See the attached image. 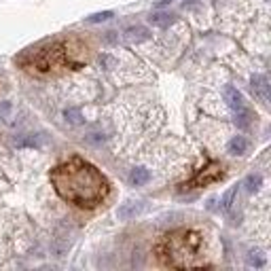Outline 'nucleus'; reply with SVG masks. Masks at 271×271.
Returning a JSON list of instances; mask_svg holds the SVG:
<instances>
[{
  "mask_svg": "<svg viewBox=\"0 0 271 271\" xmlns=\"http://www.w3.org/2000/svg\"><path fill=\"white\" fill-rule=\"evenodd\" d=\"M51 184L62 199L79 208H95L108 195V182L97 169L75 157L51 172Z\"/></svg>",
  "mask_w": 271,
  "mask_h": 271,
  "instance_id": "nucleus-1",
  "label": "nucleus"
},
{
  "mask_svg": "<svg viewBox=\"0 0 271 271\" xmlns=\"http://www.w3.org/2000/svg\"><path fill=\"white\" fill-rule=\"evenodd\" d=\"M159 256L165 265L184 269V267H202L204 261H199L202 250V235L191 229H178L161 237L159 241Z\"/></svg>",
  "mask_w": 271,
  "mask_h": 271,
  "instance_id": "nucleus-2",
  "label": "nucleus"
},
{
  "mask_svg": "<svg viewBox=\"0 0 271 271\" xmlns=\"http://www.w3.org/2000/svg\"><path fill=\"white\" fill-rule=\"evenodd\" d=\"M64 47L62 45H53L51 49H45L36 53L34 58V68L40 70V72H49L51 68H60L66 62V55H64Z\"/></svg>",
  "mask_w": 271,
  "mask_h": 271,
  "instance_id": "nucleus-3",
  "label": "nucleus"
},
{
  "mask_svg": "<svg viewBox=\"0 0 271 271\" xmlns=\"http://www.w3.org/2000/svg\"><path fill=\"white\" fill-rule=\"evenodd\" d=\"M223 176V172H220V167L216 165V163H212L206 172H199L193 180H191V184L193 187H204V184H208V182H214V180H218Z\"/></svg>",
  "mask_w": 271,
  "mask_h": 271,
  "instance_id": "nucleus-4",
  "label": "nucleus"
},
{
  "mask_svg": "<svg viewBox=\"0 0 271 271\" xmlns=\"http://www.w3.org/2000/svg\"><path fill=\"white\" fill-rule=\"evenodd\" d=\"M252 89H254V93L259 95L265 104L269 102V79H267L265 75L252 79Z\"/></svg>",
  "mask_w": 271,
  "mask_h": 271,
  "instance_id": "nucleus-5",
  "label": "nucleus"
},
{
  "mask_svg": "<svg viewBox=\"0 0 271 271\" xmlns=\"http://www.w3.org/2000/svg\"><path fill=\"white\" fill-rule=\"evenodd\" d=\"M225 97H227V102H229V106L237 112V110H241V108H246V104H244V95H241L235 87H225Z\"/></svg>",
  "mask_w": 271,
  "mask_h": 271,
  "instance_id": "nucleus-6",
  "label": "nucleus"
},
{
  "mask_svg": "<svg viewBox=\"0 0 271 271\" xmlns=\"http://www.w3.org/2000/svg\"><path fill=\"white\" fill-rule=\"evenodd\" d=\"M15 144L19 146V149H23V146H32V149H38V146H42L45 144V138H42V134H30V136H23V138H17L15 140Z\"/></svg>",
  "mask_w": 271,
  "mask_h": 271,
  "instance_id": "nucleus-7",
  "label": "nucleus"
},
{
  "mask_svg": "<svg viewBox=\"0 0 271 271\" xmlns=\"http://www.w3.org/2000/svg\"><path fill=\"white\" fill-rule=\"evenodd\" d=\"M248 149V140L244 136H235L231 142H229V153L231 155H244Z\"/></svg>",
  "mask_w": 271,
  "mask_h": 271,
  "instance_id": "nucleus-8",
  "label": "nucleus"
},
{
  "mask_svg": "<svg viewBox=\"0 0 271 271\" xmlns=\"http://www.w3.org/2000/svg\"><path fill=\"white\" fill-rule=\"evenodd\" d=\"M125 38L127 40H144V38H149V30H146V28H142V26H136V28H127V30H125Z\"/></svg>",
  "mask_w": 271,
  "mask_h": 271,
  "instance_id": "nucleus-9",
  "label": "nucleus"
},
{
  "mask_svg": "<svg viewBox=\"0 0 271 271\" xmlns=\"http://www.w3.org/2000/svg\"><path fill=\"white\" fill-rule=\"evenodd\" d=\"M149 178H151V174H149V169H144V167H138V169H134L132 172V184H136V187H140V184H144V182H149Z\"/></svg>",
  "mask_w": 271,
  "mask_h": 271,
  "instance_id": "nucleus-10",
  "label": "nucleus"
},
{
  "mask_svg": "<svg viewBox=\"0 0 271 271\" xmlns=\"http://www.w3.org/2000/svg\"><path fill=\"white\" fill-rule=\"evenodd\" d=\"M151 23L157 26V28H165V26L172 23V15H169V13H153Z\"/></svg>",
  "mask_w": 271,
  "mask_h": 271,
  "instance_id": "nucleus-11",
  "label": "nucleus"
},
{
  "mask_svg": "<svg viewBox=\"0 0 271 271\" xmlns=\"http://www.w3.org/2000/svg\"><path fill=\"white\" fill-rule=\"evenodd\" d=\"M140 204H125L121 210H119V218H123V220H127V218H132V216H136V214L140 212Z\"/></svg>",
  "mask_w": 271,
  "mask_h": 271,
  "instance_id": "nucleus-12",
  "label": "nucleus"
},
{
  "mask_svg": "<svg viewBox=\"0 0 271 271\" xmlns=\"http://www.w3.org/2000/svg\"><path fill=\"white\" fill-rule=\"evenodd\" d=\"M64 115H66V121L72 123V125H83V123H85V119H83V115H81L79 108H66Z\"/></svg>",
  "mask_w": 271,
  "mask_h": 271,
  "instance_id": "nucleus-13",
  "label": "nucleus"
},
{
  "mask_svg": "<svg viewBox=\"0 0 271 271\" xmlns=\"http://www.w3.org/2000/svg\"><path fill=\"white\" fill-rule=\"evenodd\" d=\"M248 265H250V267H263V265H265L263 254H261L259 250H250V252H248Z\"/></svg>",
  "mask_w": 271,
  "mask_h": 271,
  "instance_id": "nucleus-14",
  "label": "nucleus"
},
{
  "mask_svg": "<svg viewBox=\"0 0 271 271\" xmlns=\"http://www.w3.org/2000/svg\"><path fill=\"white\" fill-rule=\"evenodd\" d=\"M261 182H263L261 174H250V176L246 178V189H248V191H256V189L261 187Z\"/></svg>",
  "mask_w": 271,
  "mask_h": 271,
  "instance_id": "nucleus-15",
  "label": "nucleus"
},
{
  "mask_svg": "<svg viewBox=\"0 0 271 271\" xmlns=\"http://www.w3.org/2000/svg\"><path fill=\"white\" fill-rule=\"evenodd\" d=\"M110 17H112V13H110V11H104V13H95V15H91L89 21L97 23V21H106V19H110Z\"/></svg>",
  "mask_w": 271,
  "mask_h": 271,
  "instance_id": "nucleus-16",
  "label": "nucleus"
}]
</instances>
